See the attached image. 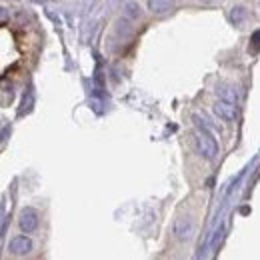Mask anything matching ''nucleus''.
<instances>
[{"label":"nucleus","mask_w":260,"mask_h":260,"mask_svg":"<svg viewBox=\"0 0 260 260\" xmlns=\"http://www.w3.org/2000/svg\"><path fill=\"white\" fill-rule=\"evenodd\" d=\"M194 142H196V148L198 152L204 156L206 160H214L218 154V144L214 140V136L208 132L206 128H196L194 132Z\"/></svg>","instance_id":"1"},{"label":"nucleus","mask_w":260,"mask_h":260,"mask_svg":"<svg viewBox=\"0 0 260 260\" xmlns=\"http://www.w3.org/2000/svg\"><path fill=\"white\" fill-rule=\"evenodd\" d=\"M194 232V222L188 216H178L174 220V234L178 240H188Z\"/></svg>","instance_id":"2"},{"label":"nucleus","mask_w":260,"mask_h":260,"mask_svg":"<svg viewBox=\"0 0 260 260\" xmlns=\"http://www.w3.org/2000/svg\"><path fill=\"white\" fill-rule=\"evenodd\" d=\"M214 112H216L222 120H226V122H234L236 116H238V108L234 106V102L224 100V98L216 100V104H214Z\"/></svg>","instance_id":"3"},{"label":"nucleus","mask_w":260,"mask_h":260,"mask_svg":"<svg viewBox=\"0 0 260 260\" xmlns=\"http://www.w3.org/2000/svg\"><path fill=\"white\" fill-rule=\"evenodd\" d=\"M20 228L28 234V232H34L36 230V226H38V214L32 210V208H26V210H22V214H20Z\"/></svg>","instance_id":"4"},{"label":"nucleus","mask_w":260,"mask_h":260,"mask_svg":"<svg viewBox=\"0 0 260 260\" xmlns=\"http://www.w3.org/2000/svg\"><path fill=\"white\" fill-rule=\"evenodd\" d=\"M30 248H32V242H30V238H26V236H16V238H12L10 244H8V250H10L12 254H16V256L28 254Z\"/></svg>","instance_id":"5"},{"label":"nucleus","mask_w":260,"mask_h":260,"mask_svg":"<svg viewBox=\"0 0 260 260\" xmlns=\"http://www.w3.org/2000/svg\"><path fill=\"white\" fill-rule=\"evenodd\" d=\"M148 8L154 14H166L174 8V0H148Z\"/></svg>","instance_id":"6"},{"label":"nucleus","mask_w":260,"mask_h":260,"mask_svg":"<svg viewBox=\"0 0 260 260\" xmlns=\"http://www.w3.org/2000/svg\"><path fill=\"white\" fill-rule=\"evenodd\" d=\"M126 16H128V18H138V16H140V8H138V4L128 2V4H126Z\"/></svg>","instance_id":"7"}]
</instances>
